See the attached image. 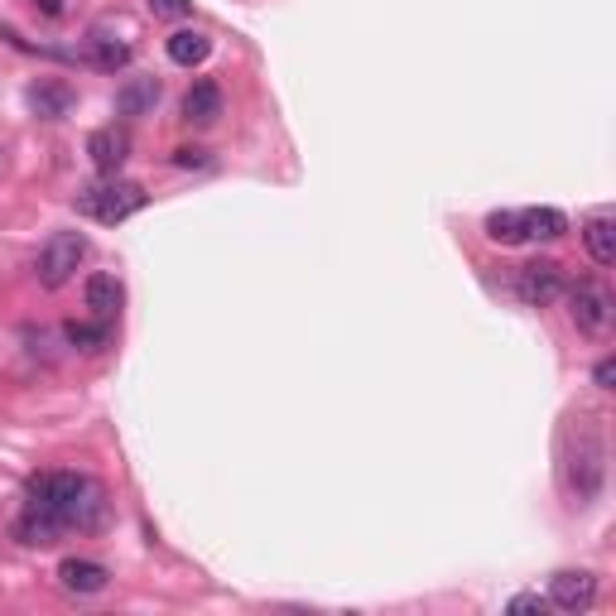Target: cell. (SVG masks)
<instances>
[{
	"label": "cell",
	"instance_id": "16",
	"mask_svg": "<svg viewBox=\"0 0 616 616\" xmlns=\"http://www.w3.org/2000/svg\"><path fill=\"white\" fill-rule=\"evenodd\" d=\"M521 217H525V241H559L569 232V217L559 208H530Z\"/></svg>",
	"mask_w": 616,
	"mask_h": 616
},
{
	"label": "cell",
	"instance_id": "13",
	"mask_svg": "<svg viewBox=\"0 0 616 616\" xmlns=\"http://www.w3.org/2000/svg\"><path fill=\"white\" fill-rule=\"evenodd\" d=\"M168 58H174L178 68H198L202 58L212 54V39L208 34H198V30H178V34H168Z\"/></svg>",
	"mask_w": 616,
	"mask_h": 616
},
{
	"label": "cell",
	"instance_id": "17",
	"mask_svg": "<svg viewBox=\"0 0 616 616\" xmlns=\"http://www.w3.org/2000/svg\"><path fill=\"white\" fill-rule=\"evenodd\" d=\"M481 226H487V236L497 241V246H525V217L521 212H511V208L487 212V222Z\"/></svg>",
	"mask_w": 616,
	"mask_h": 616
},
{
	"label": "cell",
	"instance_id": "1",
	"mask_svg": "<svg viewBox=\"0 0 616 616\" xmlns=\"http://www.w3.org/2000/svg\"><path fill=\"white\" fill-rule=\"evenodd\" d=\"M106 521V491L102 481L82 477V473H44L30 481V491H24V511L15 521V535L20 545L30 549H44L54 545L58 535H68V530H102Z\"/></svg>",
	"mask_w": 616,
	"mask_h": 616
},
{
	"label": "cell",
	"instance_id": "15",
	"mask_svg": "<svg viewBox=\"0 0 616 616\" xmlns=\"http://www.w3.org/2000/svg\"><path fill=\"white\" fill-rule=\"evenodd\" d=\"M154 102H160V82L154 78H136V82H126V88L116 92V112L120 116H144Z\"/></svg>",
	"mask_w": 616,
	"mask_h": 616
},
{
	"label": "cell",
	"instance_id": "4",
	"mask_svg": "<svg viewBox=\"0 0 616 616\" xmlns=\"http://www.w3.org/2000/svg\"><path fill=\"white\" fill-rule=\"evenodd\" d=\"M88 260V236L82 232H54L48 236V246L39 251V284L44 289H63L72 275H78V265Z\"/></svg>",
	"mask_w": 616,
	"mask_h": 616
},
{
	"label": "cell",
	"instance_id": "24",
	"mask_svg": "<svg viewBox=\"0 0 616 616\" xmlns=\"http://www.w3.org/2000/svg\"><path fill=\"white\" fill-rule=\"evenodd\" d=\"M34 5H39L44 15H63V0H34Z\"/></svg>",
	"mask_w": 616,
	"mask_h": 616
},
{
	"label": "cell",
	"instance_id": "10",
	"mask_svg": "<svg viewBox=\"0 0 616 616\" xmlns=\"http://www.w3.org/2000/svg\"><path fill=\"white\" fill-rule=\"evenodd\" d=\"M82 299H88V309L96 313V318H106L112 323L116 313H120V304H126V289H120V280L116 275H88V284H82Z\"/></svg>",
	"mask_w": 616,
	"mask_h": 616
},
{
	"label": "cell",
	"instance_id": "20",
	"mask_svg": "<svg viewBox=\"0 0 616 616\" xmlns=\"http://www.w3.org/2000/svg\"><path fill=\"white\" fill-rule=\"evenodd\" d=\"M154 20H188L193 15V0H150Z\"/></svg>",
	"mask_w": 616,
	"mask_h": 616
},
{
	"label": "cell",
	"instance_id": "22",
	"mask_svg": "<svg viewBox=\"0 0 616 616\" xmlns=\"http://www.w3.org/2000/svg\"><path fill=\"white\" fill-rule=\"evenodd\" d=\"M593 381H597V391H612V381H616V361H612V357H602V361H597Z\"/></svg>",
	"mask_w": 616,
	"mask_h": 616
},
{
	"label": "cell",
	"instance_id": "14",
	"mask_svg": "<svg viewBox=\"0 0 616 616\" xmlns=\"http://www.w3.org/2000/svg\"><path fill=\"white\" fill-rule=\"evenodd\" d=\"M583 241H588V256H593L597 265H616V222L607 212L583 226Z\"/></svg>",
	"mask_w": 616,
	"mask_h": 616
},
{
	"label": "cell",
	"instance_id": "21",
	"mask_svg": "<svg viewBox=\"0 0 616 616\" xmlns=\"http://www.w3.org/2000/svg\"><path fill=\"white\" fill-rule=\"evenodd\" d=\"M511 612H515V616H521V612H539V616H545V612H549V597L521 593V597H511Z\"/></svg>",
	"mask_w": 616,
	"mask_h": 616
},
{
	"label": "cell",
	"instance_id": "23",
	"mask_svg": "<svg viewBox=\"0 0 616 616\" xmlns=\"http://www.w3.org/2000/svg\"><path fill=\"white\" fill-rule=\"evenodd\" d=\"M174 164L178 168H202V164H208V154H202V150H174Z\"/></svg>",
	"mask_w": 616,
	"mask_h": 616
},
{
	"label": "cell",
	"instance_id": "11",
	"mask_svg": "<svg viewBox=\"0 0 616 616\" xmlns=\"http://www.w3.org/2000/svg\"><path fill=\"white\" fill-rule=\"evenodd\" d=\"M222 116V88L217 82H193L188 96H184V120L193 126H212Z\"/></svg>",
	"mask_w": 616,
	"mask_h": 616
},
{
	"label": "cell",
	"instance_id": "18",
	"mask_svg": "<svg viewBox=\"0 0 616 616\" xmlns=\"http://www.w3.org/2000/svg\"><path fill=\"white\" fill-rule=\"evenodd\" d=\"M63 337L78 347V352H102V347L112 342V323H106V318H96V323H68Z\"/></svg>",
	"mask_w": 616,
	"mask_h": 616
},
{
	"label": "cell",
	"instance_id": "5",
	"mask_svg": "<svg viewBox=\"0 0 616 616\" xmlns=\"http://www.w3.org/2000/svg\"><path fill=\"white\" fill-rule=\"evenodd\" d=\"M515 294L525 309H549L563 294V270L554 260H530L515 270Z\"/></svg>",
	"mask_w": 616,
	"mask_h": 616
},
{
	"label": "cell",
	"instance_id": "12",
	"mask_svg": "<svg viewBox=\"0 0 616 616\" xmlns=\"http://www.w3.org/2000/svg\"><path fill=\"white\" fill-rule=\"evenodd\" d=\"M30 106L44 120H63L72 112V88H68V82H34V88H30Z\"/></svg>",
	"mask_w": 616,
	"mask_h": 616
},
{
	"label": "cell",
	"instance_id": "19",
	"mask_svg": "<svg viewBox=\"0 0 616 616\" xmlns=\"http://www.w3.org/2000/svg\"><path fill=\"white\" fill-rule=\"evenodd\" d=\"M92 63L106 68V72H116V68L130 63V48L116 44V39H106V34H92Z\"/></svg>",
	"mask_w": 616,
	"mask_h": 616
},
{
	"label": "cell",
	"instance_id": "6",
	"mask_svg": "<svg viewBox=\"0 0 616 616\" xmlns=\"http://www.w3.org/2000/svg\"><path fill=\"white\" fill-rule=\"evenodd\" d=\"M569 318L583 337H602L612 328V294L602 284H578L569 294Z\"/></svg>",
	"mask_w": 616,
	"mask_h": 616
},
{
	"label": "cell",
	"instance_id": "3",
	"mask_svg": "<svg viewBox=\"0 0 616 616\" xmlns=\"http://www.w3.org/2000/svg\"><path fill=\"white\" fill-rule=\"evenodd\" d=\"M578 457L569 463V487H573V497L578 505H593V497L602 491V477H607V449H602V433L593 429V419H583L578 425Z\"/></svg>",
	"mask_w": 616,
	"mask_h": 616
},
{
	"label": "cell",
	"instance_id": "9",
	"mask_svg": "<svg viewBox=\"0 0 616 616\" xmlns=\"http://www.w3.org/2000/svg\"><path fill=\"white\" fill-rule=\"evenodd\" d=\"M58 583L78 597H92L112 583V573H106V563H96V559H63L58 563Z\"/></svg>",
	"mask_w": 616,
	"mask_h": 616
},
{
	"label": "cell",
	"instance_id": "7",
	"mask_svg": "<svg viewBox=\"0 0 616 616\" xmlns=\"http://www.w3.org/2000/svg\"><path fill=\"white\" fill-rule=\"evenodd\" d=\"M597 602V578L593 573H583V569H563V573H554L549 578V607H559V612H588Z\"/></svg>",
	"mask_w": 616,
	"mask_h": 616
},
{
	"label": "cell",
	"instance_id": "8",
	"mask_svg": "<svg viewBox=\"0 0 616 616\" xmlns=\"http://www.w3.org/2000/svg\"><path fill=\"white\" fill-rule=\"evenodd\" d=\"M88 154H92V164H96V174H120V164L130 160V136L126 130H116V126H102V130H92L88 136Z\"/></svg>",
	"mask_w": 616,
	"mask_h": 616
},
{
	"label": "cell",
	"instance_id": "2",
	"mask_svg": "<svg viewBox=\"0 0 616 616\" xmlns=\"http://www.w3.org/2000/svg\"><path fill=\"white\" fill-rule=\"evenodd\" d=\"M72 208L88 212L92 222H102V226H116V222H126V217H136V212L144 208V188H140V184H130V178H116V174H112L106 184L78 188Z\"/></svg>",
	"mask_w": 616,
	"mask_h": 616
}]
</instances>
